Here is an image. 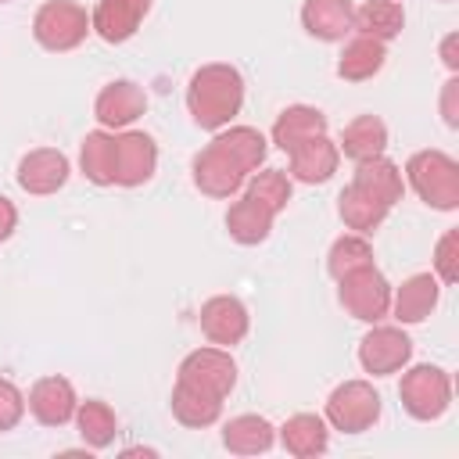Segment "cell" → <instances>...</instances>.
I'll return each mask as SVG.
<instances>
[{"label": "cell", "instance_id": "6da1fadb", "mask_svg": "<svg viewBox=\"0 0 459 459\" xmlns=\"http://www.w3.org/2000/svg\"><path fill=\"white\" fill-rule=\"evenodd\" d=\"M244 108V75L233 65H201L186 82V111L201 129H222Z\"/></svg>", "mask_w": 459, "mask_h": 459}, {"label": "cell", "instance_id": "7a4b0ae2", "mask_svg": "<svg viewBox=\"0 0 459 459\" xmlns=\"http://www.w3.org/2000/svg\"><path fill=\"white\" fill-rule=\"evenodd\" d=\"M405 176L423 204L437 212L459 208V165L445 151H416L405 161Z\"/></svg>", "mask_w": 459, "mask_h": 459}, {"label": "cell", "instance_id": "3957f363", "mask_svg": "<svg viewBox=\"0 0 459 459\" xmlns=\"http://www.w3.org/2000/svg\"><path fill=\"white\" fill-rule=\"evenodd\" d=\"M398 398H402V409L412 416V420H437L448 412L452 405V380L441 366H412L402 373V384H398Z\"/></svg>", "mask_w": 459, "mask_h": 459}, {"label": "cell", "instance_id": "277c9868", "mask_svg": "<svg viewBox=\"0 0 459 459\" xmlns=\"http://www.w3.org/2000/svg\"><path fill=\"white\" fill-rule=\"evenodd\" d=\"M90 32V14L75 0H47L32 18V36L43 50L65 54L75 50Z\"/></svg>", "mask_w": 459, "mask_h": 459}, {"label": "cell", "instance_id": "5b68a950", "mask_svg": "<svg viewBox=\"0 0 459 459\" xmlns=\"http://www.w3.org/2000/svg\"><path fill=\"white\" fill-rule=\"evenodd\" d=\"M380 420V394L369 380H344L326 398V423L341 434H362Z\"/></svg>", "mask_w": 459, "mask_h": 459}, {"label": "cell", "instance_id": "8992f818", "mask_svg": "<svg viewBox=\"0 0 459 459\" xmlns=\"http://www.w3.org/2000/svg\"><path fill=\"white\" fill-rule=\"evenodd\" d=\"M337 298L344 305V312L359 323H380L391 312V283L384 280V273L377 265L355 269L348 276L337 280Z\"/></svg>", "mask_w": 459, "mask_h": 459}, {"label": "cell", "instance_id": "52a82bcc", "mask_svg": "<svg viewBox=\"0 0 459 459\" xmlns=\"http://www.w3.org/2000/svg\"><path fill=\"white\" fill-rule=\"evenodd\" d=\"M176 380H183L197 391H208L215 398H226L237 384V362L226 348H197L179 362Z\"/></svg>", "mask_w": 459, "mask_h": 459}, {"label": "cell", "instance_id": "ba28073f", "mask_svg": "<svg viewBox=\"0 0 459 459\" xmlns=\"http://www.w3.org/2000/svg\"><path fill=\"white\" fill-rule=\"evenodd\" d=\"M409 359H412V341L402 326H373L359 341V362L373 377H391L405 369Z\"/></svg>", "mask_w": 459, "mask_h": 459}, {"label": "cell", "instance_id": "9c48e42d", "mask_svg": "<svg viewBox=\"0 0 459 459\" xmlns=\"http://www.w3.org/2000/svg\"><path fill=\"white\" fill-rule=\"evenodd\" d=\"M158 169V143L143 129H122L115 136V183L143 186Z\"/></svg>", "mask_w": 459, "mask_h": 459}, {"label": "cell", "instance_id": "30bf717a", "mask_svg": "<svg viewBox=\"0 0 459 459\" xmlns=\"http://www.w3.org/2000/svg\"><path fill=\"white\" fill-rule=\"evenodd\" d=\"M197 323H201V333H204L212 344L233 348V344H240V341L247 337L251 316H247V305H244L240 298H233V294H215V298H208V301L201 305Z\"/></svg>", "mask_w": 459, "mask_h": 459}, {"label": "cell", "instance_id": "8fae6325", "mask_svg": "<svg viewBox=\"0 0 459 459\" xmlns=\"http://www.w3.org/2000/svg\"><path fill=\"white\" fill-rule=\"evenodd\" d=\"M143 111H147V93H143V86H136L133 79H115V82H108V86L97 93V100H93V115H97V122H100L104 129H126V126H133Z\"/></svg>", "mask_w": 459, "mask_h": 459}, {"label": "cell", "instance_id": "7c38bea8", "mask_svg": "<svg viewBox=\"0 0 459 459\" xmlns=\"http://www.w3.org/2000/svg\"><path fill=\"white\" fill-rule=\"evenodd\" d=\"M247 172L226 154L219 151L215 143H208L197 158H194V186L204 194V197H233L240 186H244Z\"/></svg>", "mask_w": 459, "mask_h": 459}, {"label": "cell", "instance_id": "4fadbf2b", "mask_svg": "<svg viewBox=\"0 0 459 459\" xmlns=\"http://www.w3.org/2000/svg\"><path fill=\"white\" fill-rule=\"evenodd\" d=\"M75 405H79L75 387L65 377H43V380H36L32 391H29V398H25V409L43 427H65V423H72L75 420Z\"/></svg>", "mask_w": 459, "mask_h": 459}, {"label": "cell", "instance_id": "5bb4252c", "mask_svg": "<svg viewBox=\"0 0 459 459\" xmlns=\"http://www.w3.org/2000/svg\"><path fill=\"white\" fill-rule=\"evenodd\" d=\"M68 158L54 147H36L29 151L22 161H18V186L25 194H36V197H47V194H57L65 183H68Z\"/></svg>", "mask_w": 459, "mask_h": 459}, {"label": "cell", "instance_id": "9a60e30c", "mask_svg": "<svg viewBox=\"0 0 459 459\" xmlns=\"http://www.w3.org/2000/svg\"><path fill=\"white\" fill-rule=\"evenodd\" d=\"M147 11H151V0H97L90 14V29L104 43H126L136 36Z\"/></svg>", "mask_w": 459, "mask_h": 459}, {"label": "cell", "instance_id": "2e32d148", "mask_svg": "<svg viewBox=\"0 0 459 459\" xmlns=\"http://www.w3.org/2000/svg\"><path fill=\"white\" fill-rule=\"evenodd\" d=\"M337 165H341V151L326 133L312 136V140H305L290 151V179L308 183V186L326 183L337 172Z\"/></svg>", "mask_w": 459, "mask_h": 459}, {"label": "cell", "instance_id": "e0dca14e", "mask_svg": "<svg viewBox=\"0 0 459 459\" xmlns=\"http://www.w3.org/2000/svg\"><path fill=\"white\" fill-rule=\"evenodd\" d=\"M301 25L308 36L323 43H337L355 29V4L351 0H305Z\"/></svg>", "mask_w": 459, "mask_h": 459}, {"label": "cell", "instance_id": "ac0fdd59", "mask_svg": "<svg viewBox=\"0 0 459 459\" xmlns=\"http://www.w3.org/2000/svg\"><path fill=\"white\" fill-rule=\"evenodd\" d=\"M437 298H441V283H437V276H430V273H416V276H409V280L391 294L394 319H398V323H423V319L437 308Z\"/></svg>", "mask_w": 459, "mask_h": 459}, {"label": "cell", "instance_id": "d6986e66", "mask_svg": "<svg viewBox=\"0 0 459 459\" xmlns=\"http://www.w3.org/2000/svg\"><path fill=\"white\" fill-rule=\"evenodd\" d=\"M326 133V115L312 104H290L280 111V118L273 122V143L280 151H294L298 143L312 140V136H323Z\"/></svg>", "mask_w": 459, "mask_h": 459}, {"label": "cell", "instance_id": "ffe728a7", "mask_svg": "<svg viewBox=\"0 0 459 459\" xmlns=\"http://www.w3.org/2000/svg\"><path fill=\"white\" fill-rule=\"evenodd\" d=\"M280 445L294 455V459H316L326 452L330 445V430L326 420L316 412H294L283 427H280Z\"/></svg>", "mask_w": 459, "mask_h": 459}, {"label": "cell", "instance_id": "44dd1931", "mask_svg": "<svg viewBox=\"0 0 459 459\" xmlns=\"http://www.w3.org/2000/svg\"><path fill=\"white\" fill-rule=\"evenodd\" d=\"M273 219H276V212H269L258 197L244 194L240 201L230 204V212H226V230H230V237H233L237 244L251 247V244H262V240L273 233Z\"/></svg>", "mask_w": 459, "mask_h": 459}, {"label": "cell", "instance_id": "7402d4cb", "mask_svg": "<svg viewBox=\"0 0 459 459\" xmlns=\"http://www.w3.org/2000/svg\"><path fill=\"white\" fill-rule=\"evenodd\" d=\"M387 204L384 201H377L369 190H362L359 183H348L344 190H341V197H337V215H341V222L348 226V230H355V233H373V230H380V222L387 219Z\"/></svg>", "mask_w": 459, "mask_h": 459}, {"label": "cell", "instance_id": "603a6c76", "mask_svg": "<svg viewBox=\"0 0 459 459\" xmlns=\"http://www.w3.org/2000/svg\"><path fill=\"white\" fill-rule=\"evenodd\" d=\"M384 61H387V43L359 32L355 39L344 43L341 61H337V75L348 82H366L384 68Z\"/></svg>", "mask_w": 459, "mask_h": 459}, {"label": "cell", "instance_id": "cb8c5ba5", "mask_svg": "<svg viewBox=\"0 0 459 459\" xmlns=\"http://www.w3.org/2000/svg\"><path fill=\"white\" fill-rule=\"evenodd\" d=\"M273 441H276V427H273L265 416H255V412L233 416V420L222 427V445H226L233 455H258V452H269Z\"/></svg>", "mask_w": 459, "mask_h": 459}, {"label": "cell", "instance_id": "d4e9b609", "mask_svg": "<svg viewBox=\"0 0 459 459\" xmlns=\"http://www.w3.org/2000/svg\"><path fill=\"white\" fill-rule=\"evenodd\" d=\"M222 402H226V398H215V394H208V391H197V387L176 380V387H172V402H169V405H172V416H176L183 427L201 430V427L219 423V416H222Z\"/></svg>", "mask_w": 459, "mask_h": 459}, {"label": "cell", "instance_id": "484cf974", "mask_svg": "<svg viewBox=\"0 0 459 459\" xmlns=\"http://www.w3.org/2000/svg\"><path fill=\"white\" fill-rule=\"evenodd\" d=\"M362 190H369L377 201H384L387 208H394L405 194V183H402V169L394 161H387L384 154L369 158V161H355V179Z\"/></svg>", "mask_w": 459, "mask_h": 459}, {"label": "cell", "instance_id": "4316f807", "mask_svg": "<svg viewBox=\"0 0 459 459\" xmlns=\"http://www.w3.org/2000/svg\"><path fill=\"white\" fill-rule=\"evenodd\" d=\"M384 147H387V126L377 115H359L344 126L337 151H344V158H351V161H369V158L384 154Z\"/></svg>", "mask_w": 459, "mask_h": 459}, {"label": "cell", "instance_id": "83f0119b", "mask_svg": "<svg viewBox=\"0 0 459 459\" xmlns=\"http://www.w3.org/2000/svg\"><path fill=\"white\" fill-rule=\"evenodd\" d=\"M79 169L90 183L111 186L115 183V133H108V129L86 133L79 143Z\"/></svg>", "mask_w": 459, "mask_h": 459}, {"label": "cell", "instance_id": "f1b7e54d", "mask_svg": "<svg viewBox=\"0 0 459 459\" xmlns=\"http://www.w3.org/2000/svg\"><path fill=\"white\" fill-rule=\"evenodd\" d=\"M402 29H405V11L398 0H366L362 7H355V32H362V36L387 43Z\"/></svg>", "mask_w": 459, "mask_h": 459}, {"label": "cell", "instance_id": "f546056e", "mask_svg": "<svg viewBox=\"0 0 459 459\" xmlns=\"http://www.w3.org/2000/svg\"><path fill=\"white\" fill-rule=\"evenodd\" d=\"M212 143H215L219 151H226L247 176L265 161V151H269L265 136H262L255 126H230V129H222Z\"/></svg>", "mask_w": 459, "mask_h": 459}, {"label": "cell", "instance_id": "4dcf8cb0", "mask_svg": "<svg viewBox=\"0 0 459 459\" xmlns=\"http://www.w3.org/2000/svg\"><path fill=\"white\" fill-rule=\"evenodd\" d=\"M75 427H79V434H82V441L90 448H108L115 441V434H118V416H115V409L108 402L86 398V402L75 405Z\"/></svg>", "mask_w": 459, "mask_h": 459}, {"label": "cell", "instance_id": "1f68e13d", "mask_svg": "<svg viewBox=\"0 0 459 459\" xmlns=\"http://www.w3.org/2000/svg\"><path fill=\"white\" fill-rule=\"evenodd\" d=\"M373 265V244L362 237V233H344L330 244V255H326V273L333 280L355 273V269H366Z\"/></svg>", "mask_w": 459, "mask_h": 459}, {"label": "cell", "instance_id": "d6a6232c", "mask_svg": "<svg viewBox=\"0 0 459 459\" xmlns=\"http://www.w3.org/2000/svg\"><path fill=\"white\" fill-rule=\"evenodd\" d=\"M247 194L258 197L269 212H283L287 201H290V194H294V186H290V176H287V172H280V169H265V172H255V176H251Z\"/></svg>", "mask_w": 459, "mask_h": 459}, {"label": "cell", "instance_id": "836d02e7", "mask_svg": "<svg viewBox=\"0 0 459 459\" xmlns=\"http://www.w3.org/2000/svg\"><path fill=\"white\" fill-rule=\"evenodd\" d=\"M434 276L441 283L459 280V230H445L437 247H434Z\"/></svg>", "mask_w": 459, "mask_h": 459}, {"label": "cell", "instance_id": "e575fe53", "mask_svg": "<svg viewBox=\"0 0 459 459\" xmlns=\"http://www.w3.org/2000/svg\"><path fill=\"white\" fill-rule=\"evenodd\" d=\"M22 416H25V394L11 380L0 377V434L14 430L22 423Z\"/></svg>", "mask_w": 459, "mask_h": 459}, {"label": "cell", "instance_id": "d590c367", "mask_svg": "<svg viewBox=\"0 0 459 459\" xmlns=\"http://www.w3.org/2000/svg\"><path fill=\"white\" fill-rule=\"evenodd\" d=\"M441 118L448 129H459V79H448L441 86Z\"/></svg>", "mask_w": 459, "mask_h": 459}, {"label": "cell", "instance_id": "8d00e7d4", "mask_svg": "<svg viewBox=\"0 0 459 459\" xmlns=\"http://www.w3.org/2000/svg\"><path fill=\"white\" fill-rule=\"evenodd\" d=\"M14 226H18V208L0 194V240H7L14 233Z\"/></svg>", "mask_w": 459, "mask_h": 459}, {"label": "cell", "instance_id": "74e56055", "mask_svg": "<svg viewBox=\"0 0 459 459\" xmlns=\"http://www.w3.org/2000/svg\"><path fill=\"white\" fill-rule=\"evenodd\" d=\"M441 61H445L448 72H459V36L455 32H448L441 39Z\"/></svg>", "mask_w": 459, "mask_h": 459}, {"label": "cell", "instance_id": "f35d334b", "mask_svg": "<svg viewBox=\"0 0 459 459\" xmlns=\"http://www.w3.org/2000/svg\"><path fill=\"white\" fill-rule=\"evenodd\" d=\"M0 4H11V0H0Z\"/></svg>", "mask_w": 459, "mask_h": 459}, {"label": "cell", "instance_id": "ab89813d", "mask_svg": "<svg viewBox=\"0 0 459 459\" xmlns=\"http://www.w3.org/2000/svg\"><path fill=\"white\" fill-rule=\"evenodd\" d=\"M445 4H448V0H445Z\"/></svg>", "mask_w": 459, "mask_h": 459}]
</instances>
